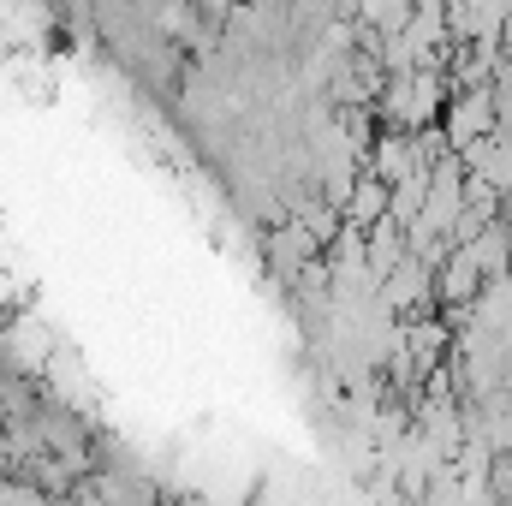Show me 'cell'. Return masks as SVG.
Instances as JSON below:
<instances>
[{
    "mask_svg": "<svg viewBox=\"0 0 512 506\" xmlns=\"http://www.w3.org/2000/svg\"><path fill=\"white\" fill-rule=\"evenodd\" d=\"M489 131H495V84L447 96V143H453V155H465V149L483 143Z\"/></svg>",
    "mask_w": 512,
    "mask_h": 506,
    "instance_id": "6da1fadb",
    "label": "cell"
},
{
    "mask_svg": "<svg viewBox=\"0 0 512 506\" xmlns=\"http://www.w3.org/2000/svg\"><path fill=\"white\" fill-rule=\"evenodd\" d=\"M477 292H483V274H477L471 251L441 256V268H435V298H441L447 310H465V304H477Z\"/></svg>",
    "mask_w": 512,
    "mask_h": 506,
    "instance_id": "7a4b0ae2",
    "label": "cell"
},
{
    "mask_svg": "<svg viewBox=\"0 0 512 506\" xmlns=\"http://www.w3.org/2000/svg\"><path fill=\"white\" fill-rule=\"evenodd\" d=\"M376 221H387V185H382V179H370V173H358V185H352V191H346V203H340V227L370 233Z\"/></svg>",
    "mask_w": 512,
    "mask_h": 506,
    "instance_id": "3957f363",
    "label": "cell"
}]
</instances>
